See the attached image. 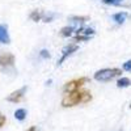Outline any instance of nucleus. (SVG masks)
<instances>
[{"label":"nucleus","instance_id":"f257e3e1","mask_svg":"<svg viewBox=\"0 0 131 131\" xmlns=\"http://www.w3.org/2000/svg\"><path fill=\"white\" fill-rule=\"evenodd\" d=\"M91 100H92V94L89 91L78 89V91L66 93L63 100H62V105L64 107H72V106H76L79 104H86Z\"/></svg>","mask_w":131,"mask_h":131},{"label":"nucleus","instance_id":"f03ea898","mask_svg":"<svg viewBox=\"0 0 131 131\" xmlns=\"http://www.w3.org/2000/svg\"><path fill=\"white\" fill-rule=\"evenodd\" d=\"M122 73V70L119 68H102L94 73V80L97 81H110L115 76H119Z\"/></svg>","mask_w":131,"mask_h":131},{"label":"nucleus","instance_id":"7ed1b4c3","mask_svg":"<svg viewBox=\"0 0 131 131\" xmlns=\"http://www.w3.org/2000/svg\"><path fill=\"white\" fill-rule=\"evenodd\" d=\"M88 83V78H80V79H75V80H71L68 81L67 84L64 85V93H68V92H73V91H78V89H81V86Z\"/></svg>","mask_w":131,"mask_h":131},{"label":"nucleus","instance_id":"20e7f679","mask_svg":"<svg viewBox=\"0 0 131 131\" xmlns=\"http://www.w3.org/2000/svg\"><path fill=\"white\" fill-rule=\"evenodd\" d=\"M13 64H15V55L13 54L0 50V66L9 67V66H13Z\"/></svg>","mask_w":131,"mask_h":131},{"label":"nucleus","instance_id":"39448f33","mask_svg":"<svg viewBox=\"0 0 131 131\" xmlns=\"http://www.w3.org/2000/svg\"><path fill=\"white\" fill-rule=\"evenodd\" d=\"M25 92H26V86H23V88H20V89H17V91H15V92L10 93V94L7 97V101L13 102V104H17V102H20L21 100H23Z\"/></svg>","mask_w":131,"mask_h":131},{"label":"nucleus","instance_id":"423d86ee","mask_svg":"<svg viewBox=\"0 0 131 131\" xmlns=\"http://www.w3.org/2000/svg\"><path fill=\"white\" fill-rule=\"evenodd\" d=\"M79 47H78V45H67L63 50H62V57L59 58V60H58V66H60L66 59H67L71 54H73L76 50H78Z\"/></svg>","mask_w":131,"mask_h":131},{"label":"nucleus","instance_id":"0eeeda50","mask_svg":"<svg viewBox=\"0 0 131 131\" xmlns=\"http://www.w3.org/2000/svg\"><path fill=\"white\" fill-rule=\"evenodd\" d=\"M0 42L7 43V45L10 42V38L8 34V28L5 25H2V24H0Z\"/></svg>","mask_w":131,"mask_h":131},{"label":"nucleus","instance_id":"6e6552de","mask_svg":"<svg viewBox=\"0 0 131 131\" xmlns=\"http://www.w3.org/2000/svg\"><path fill=\"white\" fill-rule=\"evenodd\" d=\"M127 16H128L127 12H118V13L113 15V20L117 24H123L126 21V18H127Z\"/></svg>","mask_w":131,"mask_h":131},{"label":"nucleus","instance_id":"1a4fd4ad","mask_svg":"<svg viewBox=\"0 0 131 131\" xmlns=\"http://www.w3.org/2000/svg\"><path fill=\"white\" fill-rule=\"evenodd\" d=\"M78 36H86V37H92L94 34V29L92 28H80L78 31Z\"/></svg>","mask_w":131,"mask_h":131},{"label":"nucleus","instance_id":"9d476101","mask_svg":"<svg viewBox=\"0 0 131 131\" xmlns=\"http://www.w3.org/2000/svg\"><path fill=\"white\" fill-rule=\"evenodd\" d=\"M43 17V12L42 10H33V12L30 13V20H33L34 23H38V21H41Z\"/></svg>","mask_w":131,"mask_h":131},{"label":"nucleus","instance_id":"9b49d317","mask_svg":"<svg viewBox=\"0 0 131 131\" xmlns=\"http://www.w3.org/2000/svg\"><path fill=\"white\" fill-rule=\"evenodd\" d=\"M131 85V80L128 78H121L117 81V86L118 88H127V86Z\"/></svg>","mask_w":131,"mask_h":131},{"label":"nucleus","instance_id":"f8f14e48","mask_svg":"<svg viewBox=\"0 0 131 131\" xmlns=\"http://www.w3.org/2000/svg\"><path fill=\"white\" fill-rule=\"evenodd\" d=\"M15 118L18 119V121H24V119L26 118V110L25 109H17V110L15 112Z\"/></svg>","mask_w":131,"mask_h":131},{"label":"nucleus","instance_id":"ddd939ff","mask_svg":"<svg viewBox=\"0 0 131 131\" xmlns=\"http://www.w3.org/2000/svg\"><path fill=\"white\" fill-rule=\"evenodd\" d=\"M72 31H73V28L72 26H64L60 30V34L63 37H71L72 36Z\"/></svg>","mask_w":131,"mask_h":131},{"label":"nucleus","instance_id":"4468645a","mask_svg":"<svg viewBox=\"0 0 131 131\" xmlns=\"http://www.w3.org/2000/svg\"><path fill=\"white\" fill-rule=\"evenodd\" d=\"M72 21H75V23H83V21H88L89 17L88 16H73L71 17Z\"/></svg>","mask_w":131,"mask_h":131},{"label":"nucleus","instance_id":"2eb2a0df","mask_svg":"<svg viewBox=\"0 0 131 131\" xmlns=\"http://www.w3.org/2000/svg\"><path fill=\"white\" fill-rule=\"evenodd\" d=\"M54 17H55V15H54V13H43L42 21H45V23H51Z\"/></svg>","mask_w":131,"mask_h":131},{"label":"nucleus","instance_id":"dca6fc26","mask_svg":"<svg viewBox=\"0 0 131 131\" xmlns=\"http://www.w3.org/2000/svg\"><path fill=\"white\" fill-rule=\"evenodd\" d=\"M102 2L107 5H119L123 0H102Z\"/></svg>","mask_w":131,"mask_h":131},{"label":"nucleus","instance_id":"f3484780","mask_svg":"<svg viewBox=\"0 0 131 131\" xmlns=\"http://www.w3.org/2000/svg\"><path fill=\"white\" fill-rule=\"evenodd\" d=\"M123 70L127 71V72H131V59L127 60L126 63H123Z\"/></svg>","mask_w":131,"mask_h":131},{"label":"nucleus","instance_id":"a211bd4d","mask_svg":"<svg viewBox=\"0 0 131 131\" xmlns=\"http://www.w3.org/2000/svg\"><path fill=\"white\" fill-rule=\"evenodd\" d=\"M39 55H41L42 58H45V59L50 58V54H49V51H47V50H45V49H43V50L39 52Z\"/></svg>","mask_w":131,"mask_h":131},{"label":"nucleus","instance_id":"6ab92c4d","mask_svg":"<svg viewBox=\"0 0 131 131\" xmlns=\"http://www.w3.org/2000/svg\"><path fill=\"white\" fill-rule=\"evenodd\" d=\"M5 122H7V118H5V115L0 114V128H2V127L5 125Z\"/></svg>","mask_w":131,"mask_h":131},{"label":"nucleus","instance_id":"aec40b11","mask_svg":"<svg viewBox=\"0 0 131 131\" xmlns=\"http://www.w3.org/2000/svg\"><path fill=\"white\" fill-rule=\"evenodd\" d=\"M26 131H38V130H37V127H36V126H31V127H29Z\"/></svg>","mask_w":131,"mask_h":131},{"label":"nucleus","instance_id":"412c9836","mask_svg":"<svg viewBox=\"0 0 131 131\" xmlns=\"http://www.w3.org/2000/svg\"><path fill=\"white\" fill-rule=\"evenodd\" d=\"M119 131H122V130H119Z\"/></svg>","mask_w":131,"mask_h":131},{"label":"nucleus","instance_id":"4be33fe9","mask_svg":"<svg viewBox=\"0 0 131 131\" xmlns=\"http://www.w3.org/2000/svg\"><path fill=\"white\" fill-rule=\"evenodd\" d=\"M130 107H131V105H130Z\"/></svg>","mask_w":131,"mask_h":131}]
</instances>
